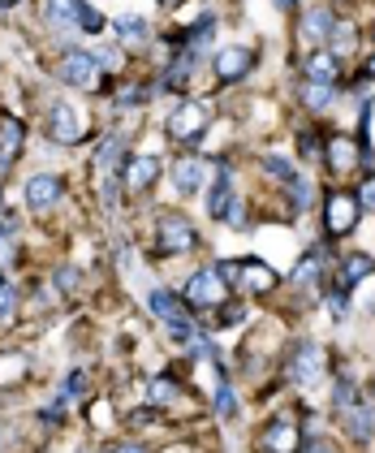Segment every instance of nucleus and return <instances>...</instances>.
<instances>
[{
  "instance_id": "obj_30",
  "label": "nucleus",
  "mask_w": 375,
  "mask_h": 453,
  "mask_svg": "<svg viewBox=\"0 0 375 453\" xmlns=\"http://www.w3.org/2000/svg\"><path fill=\"white\" fill-rule=\"evenodd\" d=\"M27 363H31V358H27V354H18V349H13V354H0V393L18 388V384L31 376V367H27Z\"/></svg>"
},
{
  "instance_id": "obj_23",
  "label": "nucleus",
  "mask_w": 375,
  "mask_h": 453,
  "mask_svg": "<svg viewBox=\"0 0 375 453\" xmlns=\"http://www.w3.org/2000/svg\"><path fill=\"white\" fill-rule=\"evenodd\" d=\"M358 160H363L358 139H349V134H328V142H324V165H328L333 173H349V169H358Z\"/></svg>"
},
{
  "instance_id": "obj_31",
  "label": "nucleus",
  "mask_w": 375,
  "mask_h": 453,
  "mask_svg": "<svg viewBox=\"0 0 375 453\" xmlns=\"http://www.w3.org/2000/svg\"><path fill=\"white\" fill-rule=\"evenodd\" d=\"M177 397H181V384L172 380V372L151 376V384H147V402H151V406H160V411H165V406H172Z\"/></svg>"
},
{
  "instance_id": "obj_34",
  "label": "nucleus",
  "mask_w": 375,
  "mask_h": 453,
  "mask_svg": "<svg viewBox=\"0 0 375 453\" xmlns=\"http://www.w3.org/2000/svg\"><path fill=\"white\" fill-rule=\"evenodd\" d=\"M259 169H264V177H268V181H276V186H289L294 177L302 173L289 156H264V160H259Z\"/></svg>"
},
{
  "instance_id": "obj_42",
  "label": "nucleus",
  "mask_w": 375,
  "mask_h": 453,
  "mask_svg": "<svg viewBox=\"0 0 375 453\" xmlns=\"http://www.w3.org/2000/svg\"><path fill=\"white\" fill-rule=\"evenodd\" d=\"M18 307H22V294H18V285L0 277V324H13Z\"/></svg>"
},
{
  "instance_id": "obj_49",
  "label": "nucleus",
  "mask_w": 375,
  "mask_h": 453,
  "mask_svg": "<svg viewBox=\"0 0 375 453\" xmlns=\"http://www.w3.org/2000/svg\"><path fill=\"white\" fill-rule=\"evenodd\" d=\"M363 78H371V82H375V52L363 61Z\"/></svg>"
},
{
  "instance_id": "obj_9",
  "label": "nucleus",
  "mask_w": 375,
  "mask_h": 453,
  "mask_svg": "<svg viewBox=\"0 0 375 453\" xmlns=\"http://www.w3.org/2000/svg\"><path fill=\"white\" fill-rule=\"evenodd\" d=\"M229 298V285L216 277L211 268H199L195 277L186 280V289H181V303L190 307L195 315H203V311H216L220 303Z\"/></svg>"
},
{
  "instance_id": "obj_50",
  "label": "nucleus",
  "mask_w": 375,
  "mask_h": 453,
  "mask_svg": "<svg viewBox=\"0 0 375 453\" xmlns=\"http://www.w3.org/2000/svg\"><path fill=\"white\" fill-rule=\"evenodd\" d=\"M0 211H4V181H0Z\"/></svg>"
},
{
  "instance_id": "obj_48",
  "label": "nucleus",
  "mask_w": 375,
  "mask_h": 453,
  "mask_svg": "<svg viewBox=\"0 0 375 453\" xmlns=\"http://www.w3.org/2000/svg\"><path fill=\"white\" fill-rule=\"evenodd\" d=\"M276 9H280V13H294V9H298V4H302V0H272Z\"/></svg>"
},
{
  "instance_id": "obj_29",
  "label": "nucleus",
  "mask_w": 375,
  "mask_h": 453,
  "mask_svg": "<svg viewBox=\"0 0 375 453\" xmlns=\"http://www.w3.org/2000/svg\"><path fill=\"white\" fill-rule=\"evenodd\" d=\"M216 376H220V384H216V397H211V415L216 418H238V393H233V380H229V372L225 367H216Z\"/></svg>"
},
{
  "instance_id": "obj_15",
  "label": "nucleus",
  "mask_w": 375,
  "mask_h": 453,
  "mask_svg": "<svg viewBox=\"0 0 375 453\" xmlns=\"http://www.w3.org/2000/svg\"><path fill=\"white\" fill-rule=\"evenodd\" d=\"M22 151H27V126L18 117H0V181L18 169Z\"/></svg>"
},
{
  "instance_id": "obj_51",
  "label": "nucleus",
  "mask_w": 375,
  "mask_h": 453,
  "mask_svg": "<svg viewBox=\"0 0 375 453\" xmlns=\"http://www.w3.org/2000/svg\"><path fill=\"white\" fill-rule=\"evenodd\" d=\"M160 4H169V9H177V4H181V0H160Z\"/></svg>"
},
{
  "instance_id": "obj_3",
  "label": "nucleus",
  "mask_w": 375,
  "mask_h": 453,
  "mask_svg": "<svg viewBox=\"0 0 375 453\" xmlns=\"http://www.w3.org/2000/svg\"><path fill=\"white\" fill-rule=\"evenodd\" d=\"M57 78L73 91H87V96H100V87H108V73H100L91 48H73V43L61 48V57H57Z\"/></svg>"
},
{
  "instance_id": "obj_10",
  "label": "nucleus",
  "mask_w": 375,
  "mask_h": 453,
  "mask_svg": "<svg viewBox=\"0 0 375 453\" xmlns=\"http://www.w3.org/2000/svg\"><path fill=\"white\" fill-rule=\"evenodd\" d=\"M216 165V177L207 181V216L211 220H225V211H229V203H233V195H238V169H233V160H211Z\"/></svg>"
},
{
  "instance_id": "obj_45",
  "label": "nucleus",
  "mask_w": 375,
  "mask_h": 453,
  "mask_svg": "<svg viewBox=\"0 0 375 453\" xmlns=\"http://www.w3.org/2000/svg\"><path fill=\"white\" fill-rule=\"evenodd\" d=\"M302 453H341V449H337L324 432H310L307 427V432H302Z\"/></svg>"
},
{
  "instance_id": "obj_12",
  "label": "nucleus",
  "mask_w": 375,
  "mask_h": 453,
  "mask_svg": "<svg viewBox=\"0 0 375 453\" xmlns=\"http://www.w3.org/2000/svg\"><path fill=\"white\" fill-rule=\"evenodd\" d=\"M259 449L264 453H302V427L289 415H276L264 423V436H259Z\"/></svg>"
},
{
  "instance_id": "obj_44",
  "label": "nucleus",
  "mask_w": 375,
  "mask_h": 453,
  "mask_svg": "<svg viewBox=\"0 0 375 453\" xmlns=\"http://www.w3.org/2000/svg\"><path fill=\"white\" fill-rule=\"evenodd\" d=\"M354 199H358V208H363V216H375V173L363 177V186L354 190Z\"/></svg>"
},
{
  "instance_id": "obj_38",
  "label": "nucleus",
  "mask_w": 375,
  "mask_h": 453,
  "mask_svg": "<svg viewBox=\"0 0 375 453\" xmlns=\"http://www.w3.org/2000/svg\"><path fill=\"white\" fill-rule=\"evenodd\" d=\"M73 18H78V31L82 35H103V13L96 9V4H87V0H73Z\"/></svg>"
},
{
  "instance_id": "obj_16",
  "label": "nucleus",
  "mask_w": 375,
  "mask_h": 453,
  "mask_svg": "<svg viewBox=\"0 0 375 453\" xmlns=\"http://www.w3.org/2000/svg\"><path fill=\"white\" fill-rule=\"evenodd\" d=\"M203 186H207L203 156H181V160H172V195L195 199V195H203Z\"/></svg>"
},
{
  "instance_id": "obj_28",
  "label": "nucleus",
  "mask_w": 375,
  "mask_h": 453,
  "mask_svg": "<svg viewBox=\"0 0 375 453\" xmlns=\"http://www.w3.org/2000/svg\"><path fill=\"white\" fill-rule=\"evenodd\" d=\"M298 104L307 108V112H328V108L337 104V87L302 78V82H298Z\"/></svg>"
},
{
  "instance_id": "obj_13",
  "label": "nucleus",
  "mask_w": 375,
  "mask_h": 453,
  "mask_svg": "<svg viewBox=\"0 0 375 453\" xmlns=\"http://www.w3.org/2000/svg\"><path fill=\"white\" fill-rule=\"evenodd\" d=\"M333 22H337V9L333 4H310L307 13L298 18V43L315 52V48H324L328 43V31H333Z\"/></svg>"
},
{
  "instance_id": "obj_27",
  "label": "nucleus",
  "mask_w": 375,
  "mask_h": 453,
  "mask_svg": "<svg viewBox=\"0 0 375 453\" xmlns=\"http://www.w3.org/2000/svg\"><path fill=\"white\" fill-rule=\"evenodd\" d=\"M39 18L48 31H78V18H73V0H39Z\"/></svg>"
},
{
  "instance_id": "obj_39",
  "label": "nucleus",
  "mask_w": 375,
  "mask_h": 453,
  "mask_svg": "<svg viewBox=\"0 0 375 453\" xmlns=\"http://www.w3.org/2000/svg\"><path fill=\"white\" fill-rule=\"evenodd\" d=\"M52 285H57V294H61V298H73V294L82 289V268H78V264H57Z\"/></svg>"
},
{
  "instance_id": "obj_47",
  "label": "nucleus",
  "mask_w": 375,
  "mask_h": 453,
  "mask_svg": "<svg viewBox=\"0 0 375 453\" xmlns=\"http://www.w3.org/2000/svg\"><path fill=\"white\" fill-rule=\"evenodd\" d=\"M108 453H151V449H147L142 441H112V445H108Z\"/></svg>"
},
{
  "instance_id": "obj_19",
  "label": "nucleus",
  "mask_w": 375,
  "mask_h": 453,
  "mask_svg": "<svg viewBox=\"0 0 375 453\" xmlns=\"http://www.w3.org/2000/svg\"><path fill=\"white\" fill-rule=\"evenodd\" d=\"M165 173L160 156H130L126 169H121V181H126V195H147Z\"/></svg>"
},
{
  "instance_id": "obj_7",
  "label": "nucleus",
  "mask_w": 375,
  "mask_h": 453,
  "mask_svg": "<svg viewBox=\"0 0 375 453\" xmlns=\"http://www.w3.org/2000/svg\"><path fill=\"white\" fill-rule=\"evenodd\" d=\"M363 220V208L354 199V190H328L324 195V234L328 238H349Z\"/></svg>"
},
{
  "instance_id": "obj_52",
  "label": "nucleus",
  "mask_w": 375,
  "mask_h": 453,
  "mask_svg": "<svg viewBox=\"0 0 375 453\" xmlns=\"http://www.w3.org/2000/svg\"><path fill=\"white\" fill-rule=\"evenodd\" d=\"M367 35H371V43H375V18H371V31H367Z\"/></svg>"
},
{
  "instance_id": "obj_11",
  "label": "nucleus",
  "mask_w": 375,
  "mask_h": 453,
  "mask_svg": "<svg viewBox=\"0 0 375 453\" xmlns=\"http://www.w3.org/2000/svg\"><path fill=\"white\" fill-rule=\"evenodd\" d=\"M250 70H255V48L229 43V48H220V52L211 57V73H216V82H220V87H233V82H241Z\"/></svg>"
},
{
  "instance_id": "obj_46",
  "label": "nucleus",
  "mask_w": 375,
  "mask_h": 453,
  "mask_svg": "<svg viewBox=\"0 0 375 453\" xmlns=\"http://www.w3.org/2000/svg\"><path fill=\"white\" fill-rule=\"evenodd\" d=\"M225 225L238 229V234H246V199H241V195H233V203L225 211Z\"/></svg>"
},
{
  "instance_id": "obj_6",
  "label": "nucleus",
  "mask_w": 375,
  "mask_h": 453,
  "mask_svg": "<svg viewBox=\"0 0 375 453\" xmlns=\"http://www.w3.org/2000/svg\"><path fill=\"white\" fill-rule=\"evenodd\" d=\"M195 246H199V229L181 211L156 216V255H190Z\"/></svg>"
},
{
  "instance_id": "obj_35",
  "label": "nucleus",
  "mask_w": 375,
  "mask_h": 453,
  "mask_svg": "<svg viewBox=\"0 0 375 453\" xmlns=\"http://www.w3.org/2000/svg\"><path fill=\"white\" fill-rule=\"evenodd\" d=\"M87 393H91V376H87L82 367H69L65 376H61V393H57V397H65L69 406H73V402H82Z\"/></svg>"
},
{
  "instance_id": "obj_2",
  "label": "nucleus",
  "mask_w": 375,
  "mask_h": 453,
  "mask_svg": "<svg viewBox=\"0 0 375 453\" xmlns=\"http://www.w3.org/2000/svg\"><path fill=\"white\" fill-rule=\"evenodd\" d=\"M207 130H211V104H207V100H195V96H181V100L169 108V117H165V134H169L172 142H181V147L203 142Z\"/></svg>"
},
{
  "instance_id": "obj_32",
  "label": "nucleus",
  "mask_w": 375,
  "mask_h": 453,
  "mask_svg": "<svg viewBox=\"0 0 375 453\" xmlns=\"http://www.w3.org/2000/svg\"><path fill=\"white\" fill-rule=\"evenodd\" d=\"M96 195H100V208L103 211L121 208V195H126V181H121V173H96Z\"/></svg>"
},
{
  "instance_id": "obj_5",
  "label": "nucleus",
  "mask_w": 375,
  "mask_h": 453,
  "mask_svg": "<svg viewBox=\"0 0 375 453\" xmlns=\"http://www.w3.org/2000/svg\"><path fill=\"white\" fill-rule=\"evenodd\" d=\"M43 134H48V142H57V147H78V142H87L91 126L82 121V112L69 104V100H57V104L48 108V117H43Z\"/></svg>"
},
{
  "instance_id": "obj_43",
  "label": "nucleus",
  "mask_w": 375,
  "mask_h": 453,
  "mask_svg": "<svg viewBox=\"0 0 375 453\" xmlns=\"http://www.w3.org/2000/svg\"><path fill=\"white\" fill-rule=\"evenodd\" d=\"M211 273L229 285V294H238V280H241V259H216Z\"/></svg>"
},
{
  "instance_id": "obj_53",
  "label": "nucleus",
  "mask_w": 375,
  "mask_h": 453,
  "mask_svg": "<svg viewBox=\"0 0 375 453\" xmlns=\"http://www.w3.org/2000/svg\"><path fill=\"white\" fill-rule=\"evenodd\" d=\"M100 453H108V449H100Z\"/></svg>"
},
{
  "instance_id": "obj_21",
  "label": "nucleus",
  "mask_w": 375,
  "mask_h": 453,
  "mask_svg": "<svg viewBox=\"0 0 375 453\" xmlns=\"http://www.w3.org/2000/svg\"><path fill=\"white\" fill-rule=\"evenodd\" d=\"M216 27H220V18L207 9V13H199L190 27H181L177 35H172V43H181V48H190L195 57H207V48H211V39H216Z\"/></svg>"
},
{
  "instance_id": "obj_4",
  "label": "nucleus",
  "mask_w": 375,
  "mask_h": 453,
  "mask_svg": "<svg viewBox=\"0 0 375 453\" xmlns=\"http://www.w3.org/2000/svg\"><path fill=\"white\" fill-rule=\"evenodd\" d=\"M324 376H328V354H324V346L315 337L294 342L289 358H285V380L294 384V388H315Z\"/></svg>"
},
{
  "instance_id": "obj_22",
  "label": "nucleus",
  "mask_w": 375,
  "mask_h": 453,
  "mask_svg": "<svg viewBox=\"0 0 375 453\" xmlns=\"http://www.w3.org/2000/svg\"><path fill=\"white\" fill-rule=\"evenodd\" d=\"M108 31H112V39L121 48H147L151 43V18H142V13H117L108 22Z\"/></svg>"
},
{
  "instance_id": "obj_25",
  "label": "nucleus",
  "mask_w": 375,
  "mask_h": 453,
  "mask_svg": "<svg viewBox=\"0 0 375 453\" xmlns=\"http://www.w3.org/2000/svg\"><path fill=\"white\" fill-rule=\"evenodd\" d=\"M280 190L289 195V211H294V216H307V211L319 203V186H315L310 173H298L289 186H280Z\"/></svg>"
},
{
  "instance_id": "obj_24",
  "label": "nucleus",
  "mask_w": 375,
  "mask_h": 453,
  "mask_svg": "<svg viewBox=\"0 0 375 453\" xmlns=\"http://www.w3.org/2000/svg\"><path fill=\"white\" fill-rule=\"evenodd\" d=\"M345 65L328 52V48H315V52H302V78H310V82H328V87H337L341 82Z\"/></svg>"
},
{
  "instance_id": "obj_14",
  "label": "nucleus",
  "mask_w": 375,
  "mask_h": 453,
  "mask_svg": "<svg viewBox=\"0 0 375 453\" xmlns=\"http://www.w3.org/2000/svg\"><path fill=\"white\" fill-rule=\"evenodd\" d=\"M337 418H341V432L349 445H371L375 441V402H354V406H345V411H337Z\"/></svg>"
},
{
  "instance_id": "obj_18",
  "label": "nucleus",
  "mask_w": 375,
  "mask_h": 453,
  "mask_svg": "<svg viewBox=\"0 0 375 453\" xmlns=\"http://www.w3.org/2000/svg\"><path fill=\"white\" fill-rule=\"evenodd\" d=\"M276 285H280V277H276V268H268L259 255H250V259H241V280H238V294H246V298H268Z\"/></svg>"
},
{
  "instance_id": "obj_26",
  "label": "nucleus",
  "mask_w": 375,
  "mask_h": 453,
  "mask_svg": "<svg viewBox=\"0 0 375 453\" xmlns=\"http://www.w3.org/2000/svg\"><path fill=\"white\" fill-rule=\"evenodd\" d=\"M324 48H328V52H333V57L345 65V61L358 52V27H354L349 18H337V22H333V31H328V43H324Z\"/></svg>"
},
{
  "instance_id": "obj_40",
  "label": "nucleus",
  "mask_w": 375,
  "mask_h": 453,
  "mask_svg": "<svg viewBox=\"0 0 375 453\" xmlns=\"http://www.w3.org/2000/svg\"><path fill=\"white\" fill-rule=\"evenodd\" d=\"M324 307L333 315V324H345L349 311H354V298H349L345 289H337V285H328V289H324Z\"/></svg>"
},
{
  "instance_id": "obj_37",
  "label": "nucleus",
  "mask_w": 375,
  "mask_h": 453,
  "mask_svg": "<svg viewBox=\"0 0 375 453\" xmlns=\"http://www.w3.org/2000/svg\"><path fill=\"white\" fill-rule=\"evenodd\" d=\"M354 402H363L358 380H354L349 372H337V380H333V411H345V406H354Z\"/></svg>"
},
{
  "instance_id": "obj_1",
  "label": "nucleus",
  "mask_w": 375,
  "mask_h": 453,
  "mask_svg": "<svg viewBox=\"0 0 375 453\" xmlns=\"http://www.w3.org/2000/svg\"><path fill=\"white\" fill-rule=\"evenodd\" d=\"M147 311L156 315L165 328H169V337L177 346H190L195 337H199V324H195V311L181 303V294H172L165 285H156V289H147Z\"/></svg>"
},
{
  "instance_id": "obj_17",
  "label": "nucleus",
  "mask_w": 375,
  "mask_h": 453,
  "mask_svg": "<svg viewBox=\"0 0 375 453\" xmlns=\"http://www.w3.org/2000/svg\"><path fill=\"white\" fill-rule=\"evenodd\" d=\"M367 277H375V255H363V250H358V255H345V259L333 264L328 285H337V289H345V294H354Z\"/></svg>"
},
{
  "instance_id": "obj_8",
  "label": "nucleus",
  "mask_w": 375,
  "mask_h": 453,
  "mask_svg": "<svg viewBox=\"0 0 375 453\" xmlns=\"http://www.w3.org/2000/svg\"><path fill=\"white\" fill-rule=\"evenodd\" d=\"M65 195H69V186L61 173H31L22 181V203H27V211H34V216L61 208Z\"/></svg>"
},
{
  "instance_id": "obj_20",
  "label": "nucleus",
  "mask_w": 375,
  "mask_h": 453,
  "mask_svg": "<svg viewBox=\"0 0 375 453\" xmlns=\"http://www.w3.org/2000/svg\"><path fill=\"white\" fill-rule=\"evenodd\" d=\"M126 160H130V139H126L121 130H112V134H103V139L96 142L91 169H96V173H121Z\"/></svg>"
},
{
  "instance_id": "obj_33",
  "label": "nucleus",
  "mask_w": 375,
  "mask_h": 453,
  "mask_svg": "<svg viewBox=\"0 0 375 453\" xmlns=\"http://www.w3.org/2000/svg\"><path fill=\"white\" fill-rule=\"evenodd\" d=\"M108 96H112V108H117V112H138V108L147 104L156 91H147L142 82H130V87H121V91H108Z\"/></svg>"
},
{
  "instance_id": "obj_36",
  "label": "nucleus",
  "mask_w": 375,
  "mask_h": 453,
  "mask_svg": "<svg viewBox=\"0 0 375 453\" xmlns=\"http://www.w3.org/2000/svg\"><path fill=\"white\" fill-rule=\"evenodd\" d=\"M324 142H328L324 130H302L298 134V160L302 165H324Z\"/></svg>"
},
{
  "instance_id": "obj_41",
  "label": "nucleus",
  "mask_w": 375,
  "mask_h": 453,
  "mask_svg": "<svg viewBox=\"0 0 375 453\" xmlns=\"http://www.w3.org/2000/svg\"><path fill=\"white\" fill-rule=\"evenodd\" d=\"M233 324H246V303L229 294V298L216 307V328H233Z\"/></svg>"
}]
</instances>
